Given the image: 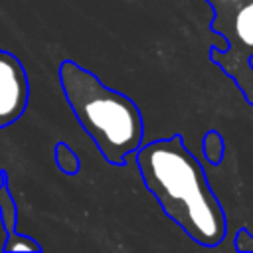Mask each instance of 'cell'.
<instances>
[{
  "mask_svg": "<svg viewBox=\"0 0 253 253\" xmlns=\"http://www.w3.org/2000/svg\"><path fill=\"white\" fill-rule=\"evenodd\" d=\"M134 160L146 190L192 241L204 247L221 243L227 231L225 211L182 134L142 142Z\"/></svg>",
  "mask_w": 253,
  "mask_h": 253,
  "instance_id": "1",
  "label": "cell"
},
{
  "mask_svg": "<svg viewBox=\"0 0 253 253\" xmlns=\"http://www.w3.org/2000/svg\"><path fill=\"white\" fill-rule=\"evenodd\" d=\"M59 85L75 119L101 156L113 166H125L144 138L138 105L125 93L107 87L93 71L73 59L59 63Z\"/></svg>",
  "mask_w": 253,
  "mask_h": 253,
  "instance_id": "2",
  "label": "cell"
},
{
  "mask_svg": "<svg viewBox=\"0 0 253 253\" xmlns=\"http://www.w3.org/2000/svg\"><path fill=\"white\" fill-rule=\"evenodd\" d=\"M28 101V71L12 51L0 49V128L14 125L26 113Z\"/></svg>",
  "mask_w": 253,
  "mask_h": 253,
  "instance_id": "3",
  "label": "cell"
},
{
  "mask_svg": "<svg viewBox=\"0 0 253 253\" xmlns=\"http://www.w3.org/2000/svg\"><path fill=\"white\" fill-rule=\"evenodd\" d=\"M210 30L225 40L223 49L253 59V0H241L221 18H211Z\"/></svg>",
  "mask_w": 253,
  "mask_h": 253,
  "instance_id": "4",
  "label": "cell"
},
{
  "mask_svg": "<svg viewBox=\"0 0 253 253\" xmlns=\"http://www.w3.org/2000/svg\"><path fill=\"white\" fill-rule=\"evenodd\" d=\"M210 61H213L219 69L225 71V75H229L233 79V83L243 93L245 101L253 107V65H251V59L233 55L227 49L211 47L210 49Z\"/></svg>",
  "mask_w": 253,
  "mask_h": 253,
  "instance_id": "5",
  "label": "cell"
},
{
  "mask_svg": "<svg viewBox=\"0 0 253 253\" xmlns=\"http://www.w3.org/2000/svg\"><path fill=\"white\" fill-rule=\"evenodd\" d=\"M2 174V182H0V219H2V227L6 231V235L16 231V223H18V206L10 194V186H8V174L4 170H0Z\"/></svg>",
  "mask_w": 253,
  "mask_h": 253,
  "instance_id": "6",
  "label": "cell"
},
{
  "mask_svg": "<svg viewBox=\"0 0 253 253\" xmlns=\"http://www.w3.org/2000/svg\"><path fill=\"white\" fill-rule=\"evenodd\" d=\"M53 160H55L57 168H59L65 176H77L79 170H81L79 154H77L67 142H57V144H55Z\"/></svg>",
  "mask_w": 253,
  "mask_h": 253,
  "instance_id": "7",
  "label": "cell"
},
{
  "mask_svg": "<svg viewBox=\"0 0 253 253\" xmlns=\"http://www.w3.org/2000/svg\"><path fill=\"white\" fill-rule=\"evenodd\" d=\"M202 150H204V158L211 166H217L223 158V152H225V142H223L221 134L217 130L210 128L202 138Z\"/></svg>",
  "mask_w": 253,
  "mask_h": 253,
  "instance_id": "8",
  "label": "cell"
},
{
  "mask_svg": "<svg viewBox=\"0 0 253 253\" xmlns=\"http://www.w3.org/2000/svg\"><path fill=\"white\" fill-rule=\"evenodd\" d=\"M2 251H24V253L26 251H42V245L34 237L22 235V233L14 231V233L6 235V241L2 245Z\"/></svg>",
  "mask_w": 253,
  "mask_h": 253,
  "instance_id": "9",
  "label": "cell"
},
{
  "mask_svg": "<svg viewBox=\"0 0 253 253\" xmlns=\"http://www.w3.org/2000/svg\"><path fill=\"white\" fill-rule=\"evenodd\" d=\"M235 251H239V253H253V233L247 227H241L235 233Z\"/></svg>",
  "mask_w": 253,
  "mask_h": 253,
  "instance_id": "10",
  "label": "cell"
},
{
  "mask_svg": "<svg viewBox=\"0 0 253 253\" xmlns=\"http://www.w3.org/2000/svg\"><path fill=\"white\" fill-rule=\"evenodd\" d=\"M210 4V8L213 10V18H221L225 16L229 10H233L241 0H206Z\"/></svg>",
  "mask_w": 253,
  "mask_h": 253,
  "instance_id": "11",
  "label": "cell"
}]
</instances>
